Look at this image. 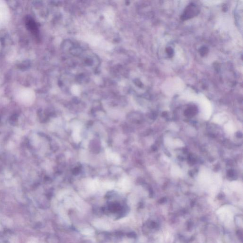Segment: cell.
<instances>
[{
  "instance_id": "obj_5",
  "label": "cell",
  "mask_w": 243,
  "mask_h": 243,
  "mask_svg": "<svg viewBox=\"0 0 243 243\" xmlns=\"http://www.w3.org/2000/svg\"><path fill=\"white\" fill-rule=\"evenodd\" d=\"M82 233L83 234H84V235H92L94 233V230L90 228H86V229H84V230L83 231Z\"/></svg>"
},
{
  "instance_id": "obj_1",
  "label": "cell",
  "mask_w": 243,
  "mask_h": 243,
  "mask_svg": "<svg viewBox=\"0 0 243 243\" xmlns=\"http://www.w3.org/2000/svg\"><path fill=\"white\" fill-rule=\"evenodd\" d=\"M199 12V8L197 5L194 4H190L186 7L184 13L182 15L181 19L183 21L188 20L198 15Z\"/></svg>"
},
{
  "instance_id": "obj_2",
  "label": "cell",
  "mask_w": 243,
  "mask_h": 243,
  "mask_svg": "<svg viewBox=\"0 0 243 243\" xmlns=\"http://www.w3.org/2000/svg\"><path fill=\"white\" fill-rule=\"evenodd\" d=\"M95 226L101 229H108V228L107 225L106 224L105 222L102 221H97L95 223Z\"/></svg>"
},
{
  "instance_id": "obj_4",
  "label": "cell",
  "mask_w": 243,
  "mask_h": 243,
  "mask_svg": "<svg viewBox=\"0 0 243 243\" xmlns=\"http://www.w3.org/2000/svg\"><path fill=\"white\" fill-rule=\"evenodd\" d=\"M166 53H167L168 55L170 57H172V56H174V51L173 49L171 47H168L166 49Z\"/></svg>"
},
{
  "instance_id": "obj_3",
  "label": "cell",
  "mask_w": 243,
  "mask_h": 243,
  "mask_svg": "<svg viewBox=\"0 0 243 243\" xmlns=\"http://www.w3.org/2000/svg\"><path fill=\"white\" fill-rule=\"evenodd\" d=\"M208 51V48L206 46L201 47V48L199 49V53L202 56H205L206 54H207Z\"/></svg>"
}]
</instances>
